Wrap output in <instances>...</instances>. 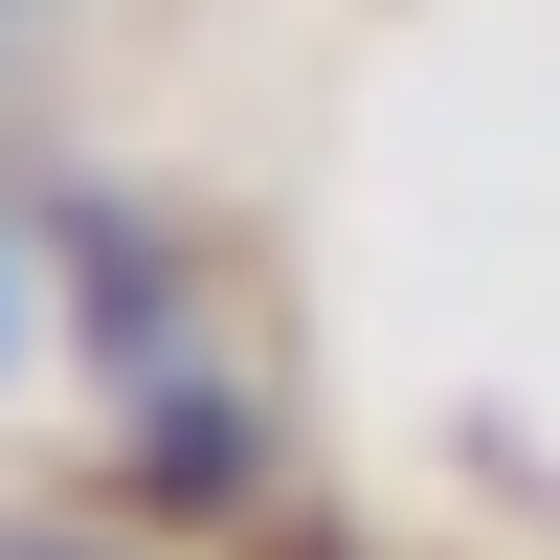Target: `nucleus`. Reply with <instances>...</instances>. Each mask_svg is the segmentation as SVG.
Masks as SVG:
<instances>
[{
	"label": "nucleus",
	"mask_w": 560,
	"mask_h": 560,
	"mask_svg": "<svg viewBox=\"0 0 560 560\" xmlns=\"http://www.w3.org/2000/svg\"><path fill=\"white\" fill-rule=\"evenodd\" d=\"M0 359H23V269H0Z\"/></svg>",
	"instance_id": "f257e3e1"
}]
</instances>
